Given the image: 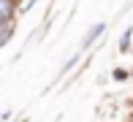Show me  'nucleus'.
<instances>
[{
    "label": "nucleus",
    "instance_id": "obj_1",
    "mask_svg": "<svg viewBox=\"0 0 133 122\" xmlns=\"http://www.w3.org/2000/svg\"><path fill=\"white\" fill-rule=\"evenodd\" d=\"M11 11H14V3L11 0H0V19L11 22Z\"/></svg>",
    "mask_w": 133,
    "mask_h": 122
},
{
    "label": "nucleus",
    "instance_id": "obj_2",
    "mask_svg": "<svg viewBox=\"0 0 133 122\" xmlns=\"http://www.w3.org/2000/svg\"><path fill=\"white\" fill-rule=\"evenodd\" d=\"M11 38V22H3V30H0V44H8Z\"/></svg>",
    "mask_w": 133,
    "mask_h": 122
},
{
    "label": "nucleus",
    "instance_id": "obj_3",
    "mask_svg": "<svg viewBox=\"0 0 133 122\" xmlns=\"http://www.w3.org/2000/svg\"><path fill=\"white\" fill-rule=\"evenodd\" d=\"M101 30H103V24H95V27L90 30V35H87V41H84V44H92V41H95V38L101 35Z\"/></svg>",
    "mask_w": 133,
    "mask_h": 122
},
{
    "label": "nucleus",
    "instance_id": "obj_4",
    "mask_svg": "<svg viewBox=\"0 0 133 122\" xmlns=\"http://www.w3.org/2000/svg\"><path fill=\"white\" fill-rule=\"evenodd\" d=\"M130 30H125V35H122V44H119V49H122V52H125V49H128V44H130Z\"/></svg>",
    "mask_w": 133,
    "mask_h": 122
}]
</instances>
